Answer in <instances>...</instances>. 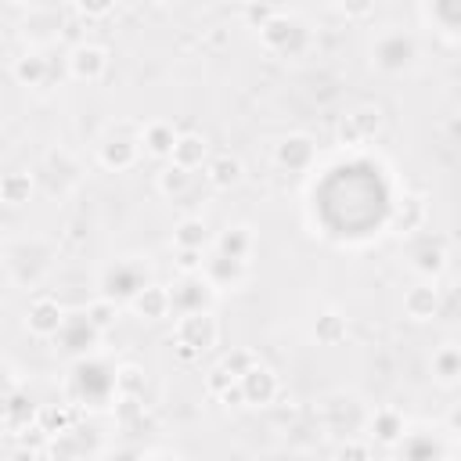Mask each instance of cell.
<instances>
[{
	"instance_id": "obj_1",
	"label": "cell",
	"mask_w": 461,
	"mask_h": 461,
	"mask_svg": "<svg viewBox=\"0 0 461 461\" xmlns=\"http://www.w3.org/2000/svg\"><path fill=\"white\" fill-rule=\"evenodd\" d=\"M421 61V43L411 29L400 25H382L378 32H371L367 43V65L382 76H407L414 72Z\"/></svg>"
},
{
	"instance_id": "obj_2",
	"label": "cell",
	"mask_w": 461,
	"mask_h": 461,
	"mask_svg": "<svg viewBox=\"0 0 461 461\" xmlns=\"http://www.w3.org/2000/svg\"><path fill=\"white\" fill-rule=\"evenodd\" d=\"M54 259H58V245H50L47 238L32 234V238H22V241L7 245L4 274H7V281L14 288H36L54 270Z\"/></svg>"
},
{
	"instance_id": "obj_3",
	"label": "cell",
	"mask_w": 461,
	"mask_h": 461,
	"mask_svg": "<svg viewBox=\"0 0 461 461\" xmlns=\"http://www.w3.org/2000/svg\"><path fill=\"white\" fill-rule=\"evenodd\" d=\"M367 414H371V407L357 393H346V389H331L317 400V421L335 439L360 436L367 429Z\"/></svg>"
},
{
	"instance_id": "obj_4",
	"label": "cell",
	"mask_w": 461,
	"mask_h": 461,
	"mask_svg": "<svg viewBox=\"0 0 461 461\" xmlns=\"http://www.w3.org/2000/svg\"><path fill=\"white\" fill-rule=\"evenodd\" d=\"M259 47L270 58H303L313 47V32L303 22V14L277 7V14L259 29Z\"/></svg>"
},
{
	"instance_id": "obj_5",
	"label": "cell",
	"mask_w": 461,
	"mask_h": 461,
	"mask_svg": "<svg viewBox=\"0 0 461 461\" xmlns=\"http://www.w3.org/2000/svg\"><path fill=\"white\" fill-rule=\"evenodd\" d=\"M220 342V321L212 310H198V313H180L173 321V335L169 346L184 364L202 360V353H209Z\"/></svg>"
},
{
	"instance_id": "obj_6",
	"label": "cell",
	"mask_w": 461,
	"mask_h": 461,
	"mask_svg": "<svg viewBox=\"0 0 461 461\" xmlns=\"http://www.w3.org/2000/svg\"><path fill=\"white\" fill-rule=\"evenodd\" d=\"M137 162H140V122L133 119L112 122L97 140V166L108 173H126Z\"/></svg>"
},
{
	"instance_id": "obj_7",
	"label": "cell",
	"mask_w": 461,
	"mask_h": 461,
	"mask_svg": "<svg viewBox=\"0 0 461 461\" xmlns=\"http://www.w3.org/2000/svg\"><path fill=\"white\" fill-rule=\"evenodd\" d=\"M151 277H148V267H144V259H133V256H126V259H115V263H108L104 270H101V277H97V295H104V299H112V303H130L144 285H148Z\"/></svg>"
},
{
	"instance_id": "obj_8",
	"label": "cell",
	"mask_w": 461,
	"mask_h": 461,
	"mask_svg": "<svg viewBox=\"0 0 461 461\" xmlns=\"http://www.w3.org/2000/svg\"><path fill=\"white\" fill-rule=\"evenodd\" d=\"M61 65H65V76H68L72 83L94 86V83H101V79L108 76L112 58H108V47H101V43H94V40H79V43H72V47L65 50Z\"/></svg>"
},
{
	"instance_id": "obj_9",
	"label": "cell",
	"mask_w": 461,
	"mask_h": 461,
	"mask_svg": "<svg viewBox=\"0 0 461 461\" xmlns=\"http://www.w3.org/2000/svg\"><path fill=\"white\" fill-rule=\"evenodd\" d=\"M385 130V112H382V104H375V101H360V104H353L346 115H342V122H339V144H346V148H364V144H371L378 133Z\"/></svg>"
},
{
	"instance_id": "obj_10",
	"label": "cell",
	"mask_w": 461,
	"mask_h": 461,
	"mask_svg": "<svg viewBox=\"0 0 461 461\" xmlns=\"http://www.w3.org/2000/svg\"><path fill=\"white\" fill-rule=\"evenodd\" d=\"M450 263V245L439 234H414L407 241V267L421 277V281H439V274Z\"/></svg>"
},
{
	"instance_id": "obj_11",
	"label": "cell",
	"mask_w": 461,
	"mask_h": 461,
	"mask_svg": "<svg viewBox=\"0 0 461 461\" xmlns=\"http://www.w3.org/2000/svg\"><path fill=\"white\" fill-rule=\"evenodd\" d=\"M317 162V140L303 130H292L285 137H277L274 144V166L288 169V173H306Z\"/></svg>"
},
{
	"instance_id": "obj_12",
	"label": "cell",
	"mask_w": 461,
	"mask_h": 461,
	"mask_svg": "<svg viewBox=\"0 0 461 461\" xmlns=\"http://www.w3.org/2000/svg\"><path fill=\"white\" fill-rule=\"evenodd\" d=\"M238 389H241V400L245 407H270L277 396H281V378L270 364L256 360L241 378H238Z\"/></svg>"
},
{
	"instance_id": "obj_13",
	"label": "cell",
	"mask_w": 461,
	"mask_h": 461,
	"mask_svg": "<svg viewBox=\"0 0 461 461\" xmlns=\"http://www.w3.org/2000/svg\"><path fill=\"white\" fill-rule=\"evenodd\" d=\"M205 277V285L220 295V292H238L249 274H252V263H241V259H227V256H216V252H205V263L198 270Z\"/></svg>"
},
{
	"instance_id": "obj_14",
	"label": "cell",
	"mask_w": 461,
	"mask_h": 461,
	"mask_svg": "<svg viewBox=\"0 0 461 461\" xmlns=\"http://www.w3.org/2000/svg\"><path fill=\"white\" fill-rule=\"evenodd\" d=\"M414 14H418L432 32H439L447 47H454V43L461 40V0H432V4L425 0V4L414 7Z\"/></svg>"
},
{
	"instance_id": "obj_15",
	"label": "cell",
	"mask_w": 461,
	"mask_h": 461,
	"mask_svg": "<svg viewBox=\"0 0 461 461\" xmlns=\"http://www.w3.org/2000/svg\"><path fill=\"white\" fill-rule=\"evenodd\" d=\"M65 324V306L54 299V295H32L29 306H25V331L32 339H54Z\"/></svg>"
},
{
	"instance_id": "obj_16",
	"label": "cell",
	"mask_w": 461,
	"mask_h": 461,
	"mask_svg": "<svg viewBox=\"0 0 461 461\" xmlns=\"http://www.w3.org/2000/svg\"><path fill=\"white\" fill-rule=\"evenodd\" d=\"M54 58L47 50H36V47H25L14 61H11V79L18 86H29V90H43L54 76Z\"/></svg>"
},
{
	"instance_id": "obj_17",
	"label": "cell",
	"mask_w": 461,
	"mask_h": 461,
	"mask_svg": "<svg viewBox=\"0 0 461 461\" xmlns=\"http://www.w3.org/2000/svg\"><path fill=\"white\" fill-rule=\"evenodd\" d=\"M43 176H47L50 191L72 194L79 187V180H83V166H79V158L68 148H50L43 155Z\"/></svg>"
},
{
	"instance_id": "obj_18",
	"label": "cell",
	"mask_w": 461,
	"mask_h": 461,
	"mask_svg": "<svg viewBox=\"0 0 461 461\" xmlns=\"http://www.w3.org/2000/svg\"><path fill=\"white\" fill-rule=\"evenodd\" d=\"M22 36H25L29 47L47 50V47L61 36V11H58V7H25Z\"/></svg>"
},
{
	"instance_id": "obj_19",
	"label": "cell",
	"mask_w": 461,
	"mask_h": 461,
	"mask_svg": "<svg viewBox=\"0 0 461 461\" xmlns=\"http://www.w3.org/2000/svg\"><path fill=\"white\" fill-rule=\"evenodd\" d=\"M169 288V306H173V313L180 317V313H198V310H209V303H212V288L205 285V277L202 274H187V277H176V285H166Z\"/></svg>"
},
{
	"instance_id": "obj_20",
	"label": "cell",
	"mask_w": 461,
	"mask_h": 461,
	"mask_svg": "<svg viewBox=\"0 0 461 461\" xmlns=\"http://www.w3.org/2000/svg\"><path fill=\"white\" fill-rule=\"evenodd\" d=\"M202 180L212 191H230L245 180V162L234 151H209V158L202 166Z\"/></svg>"
},
{
	"instance_id": "obj_21",
	"label": "cell",
	"mask_w": 461,
	"mask_h": 461,
	"mask_svg": "<svg viewBox=\"0 0 461 461\" xmlns=\"http://www.w3.org/2000/svg\"><path fill=\"white\" fill-rule=\"evenodd\" d=\"M209 151H212V148H209V137H205V133H198V130H180L166 162L176 166V169H184V173H194V169L205 166Z\"/></svg>"
},
{
	"instance_id": "obj_22",
	"label": "cell",
	"mask_w": 461,
	"mask_h": 461,
	"mask_svg": "<svg viewBox=\"0 0 461 461\" xmlns=\"http://www.w3.org/2000/svg\"><path fill=\"white\" fill-rule=\"evenodd\" d=\"M400 306H403V317L414 321V324L436 321V317H439V306H443L436 281H418V285H411V288L403 292V303H400Z\"/></svg>"
},
{
	"instance_id": "obj_23",
	"label": "cell",
	"mask_w": 461,
	"mask_h": 461,
	"mask_svg": "<svg viewBox=\"0 0 461 461\" xmlns=\"http://www.w3.org/2000/svg\"><path fill=\"white\" fill-rule=\"evenodd\" d=\"M212 252H216V256H227V259L252 263V252H256V230H252L249 223H227L220 234H212Z\"/></svg>"
},
{
	"instance_id": "obj_24",
	"label": "cell",
	"mask_w": 461,
	"mask_h": 461,
	"mask_svg": "<svg viewBox=\"0 0 461 461\" xmlns=\"http://www.w3.org/2000/svg\"><path fill=\"white\" fill-rule=\"evenodd\" d=\"M364 432L382 447H396L403 439V432H407V418H403L400 407H375L367 414V429Z\"/></svg>"
},
{
	"instance_id": "obj_25",
	"label": "cell",
	"mask_w": 461,
	"mask_h": 461,
	"mask_svg": "<svg viewBox=\"0 0 461 461\" xmlns=\"http://www.w3.org/2000/svg\"><path fill=\"white\" fill-rule=\"evenodd\" d=\"M126 310H130L133 317H140V321H162V317L173 313V306H169V288L158 285V281H148V285L126 303Z\"/></svg>"
},
{
	"instance_id": "obj_26",
	"label": "cell",
	"mask_w": 461,
	"mask_h": 461,
	"mask_svg": "<svg viewBox=\"0 0 461 461\" xmlns=\"http://www.w3.org/2000/svg\"><path fill=\"white\" fill-rule=\"evenodd\" d=\"M425 220H429V202H425L421 194H403V198L396 202V209H393L389 227H393L396 234H403V238H414V234L425 230Z\"/></svg>"
},
{
	"instance_id": "obj_27",
	"label": "cell",
	"mask_w": 461,
	"mask_h": 461,
	"mask_svg": "<svg viewBox=\"0 0 461 461\" xmlns=\"http://www.w3.org/2000/svg\"><path fill=\"white\" fill-rule=\"evenodd\" d=\"M101 339V331L83 317V313H65V324L61 331L54 335V342L65 349V353H90V346Z\"/></svg>"
},
{
	"instance_id": "obj_28",
	"label": "cell",
	"mask_w": 461,
	"mask_h": 461,
	"mask_svg": "<svg viewBox=\"0 0 461 461\" xmlns=\"http://www.w3.org/2000/svg\"><path fill=\"white\" fill-rule=\"evenodd\" d=\"M173 249L176 252H209L212 249V230L202 216H184L173 227Z\"/></svg>"
},
{
	"instance_id": "obj_29",
	"label": "cell",
	"mask_w": 461,
	"mask_h": 461,
	"mask_svg": "<svg viewBox=\"0 0 461 461\" xmlns=\"http://www.w3.org/2000/svg\"><path fill=\"white\" fill-rule=\"evenodd\" d=\"M393 461H443V447L429 432H403V439L393 447Z\"/></svg>"
},
{
	"instance_id": "obj_30",
	"label": "cell",
	"mask_w": 461,
	"mask_h": 461,
	"mask_svg": "<svg viewBox=\"0 0 461 461\" xmlns=\"http://www.w3.org/2000/svg\"><path fill=\"white\" fill-rule=\"evenodd\" d=\"M176 133H180V130H176L169 119L140 122V151H144V155H151V158H169Z\"/></svg>"
},
{
	"instance_id": "obj_31",
	"label": "cell",
	"mask_w": 461,
	"mask_h": 461,
	"mask_svg": "<svg viewBox=\"0 0 461 461\" xmlns=\"http://www.w3.org/2000/svg\"><path fill=\"white\" fill-rule=\"evenodd\" d=\"M429 367H432V378H436L443 389H454L457 378H461V349H457V342H450V339L439 342V346L432 349Z\"/></svg>"
},
{
	"instance_id": "obj_32",
	"label": "cell",
	"mask_w": 461,
	"mask_h": 461,
	"mask_svg": "<svg viewBox=\"0 0 461 461\" xmlns=\"http://www.w3.org/2000/svg\"><path fill=\"white\" fill-rule=\"evenodd\" d=\"M155 191L162 194V198H169V202H180V198H187L191 191H194V173H184V169H176V166H162L158 173H155Z\"/></svg>"
},
{
	"instance_id": "obj_33",
	"label": "cell",
	"mask_w": 461,
	"mask_h": 461,
	"mask_svg": "<svg viewBox=\"0 0 461 461\" xmlns=\"http://www.w3.org/2000/svg\"><path fill=\"white\" fill-rule=\"evenodd\" d=\"M346 331H349V324L339 310H321L313 317V328H310L317 346H339V342H346Z\"/></svg>"
},
{
	"instance_id": "obj_34",
	"label": "cell",
	"mask_w": 461,
	"mask_h": 461,
	"mask_svg": "<svg viewBox=\"0 0 461 461\" xmlns=\"http://www.w3.org/2000/svg\"><path fill=\"white\" fill-rule=\"evenodd\" d=\"M112 389H115V400L119 403L140 400V393H144V367H137V364H115Z\"/></svg>"
},
{
	"instance_id": "obj_35",
	"label": "cell",
	"mask_w": 461,
	"mask_h": 461,
	"mask_svg": "<svg viewBox=\"0 0 461 461\" xmlns=\"http://www.w3.org/2000/svg\"><path fill=\"white\" fill-rule=\"evenodd\" d=\"M32 173H25V169H11V173H4L0 176V202L4 205H11V209H18V205H25L29 198H32Z\"/></svg>"
},
{
	"instance_id": "obj_36",
	"label": "cell",
	"mask_w": 461,
	"mask_h": 461,
	"mask_svg": "<svg viewBox=\"0 0 461 461\" xmlns=\"http://www.w3.org/2000/svg\"><path fill=\"white\" fill-rule=\"evenodd\" d=\"M32 425L50 439V436H58V432H65V429H72V411L65 407V403H40L36 407V418H32Z\"/></svg>"
},
{
	"instance_id": "obj_37",
	"label": "cell",
	"mask_w": 461,
	"mask_h": 461,
	"mask_svg": "<svg viewBox=\"0 0 461 461\" xmlns=\"http://www.w3.org/2000/svg\"><path fill=\"white\" fill-rule=\"evenodd\" d=\"M83 317L104 335V331H112L115 321H119V303H112V299H104V295H94V299L83 306Z\"/></svg>"
},
{
	"instance_id": "obj_38",
	"label": "cell",
	"mask_w": 461,
	"mask_h": 461,
	"mask_svg": "<svg viewBox=\"0 0 461 461\" xmlns=\"http://www.w3.org/2000/svg\"><path fill=\"white\" fill-rule=\"evenodd\" d=\"M47 450H50L58 461H79V457H83V443H79L76 429H65V432H58V436H50V439H47Z\"/></svg>"
},
{
	"instance_id": "obj_39",
	"label": "cell",
	"mask_w": 461,
	"mask_h": 461,
	"mask_svg": "<svg viewBox=\"0 0 461 461\" xmlns=\"http://www.w3.org/2000/svg\"><path fill=\"white\" fill-rule=\"evenodd\" d=\"M274 14H277V4H241V7H238L241 25H245V29H256V32H259Z\"/></svg>"
},
{
	"instance_id": "obj_40",
	"label": "cell",
	"mask_w": 461,
	"mask_h": 461,
	"mask_svg": "<svg viewBox=\"0 0 461 461\" xmlns=\"http://www.w3.org/2000/svg\"><path fill=\"white\" fill-rule=\"evenodd\" d=\"M86 241H90V227H86V220H83V216L68 220V223L61 227V234H58V245H61V249H68V252L83 249Z\"/></svg>"
},
{
	"instance_id": "obj_41",
	"label": "cell",
	"mask_w": 461,
	"mask_h": 461,
	"mask_svg": "<svg viewBox=\"0 0 461 461\" xmlns=\"http://www.w3.org/2000/svg\"><path fill=\"white\" fill-rule=\"evenodd\" d=\"M256 360H259V357H256L252 349H230L227 357H220V360H216V367H220V371H227V375L238 382V378H241Z\"/></svg>"
},
{
	"instance_id": "obj_42",
	"label": "cell",
	"mask_w": 461,
	"mask_h": 461,
	"mask_svg": "<svg viewBox=\"0 0 461 461\" xmlns=\"http://www.w3.org/2000/svg\"><path fill=\"white\" fill-rule=\"evenodd\" d=\"M68 11H72V14H79L83 22H101V18L115 14L119 7H115V0H76Z\"/></svg>"
},
{
	"instance_id": "obj_43",
	"label": "cell",
	"mask_w": 461,
	"mask_h": 461,
	"mask_svg": "<svg viewBox=\"0 0 461 461\" xmlns=\"http://www.w3.org/2000/svg\"><path fill=\"white\" fill-rule=\"evenodd\" d=\"M331 461H371V447L367 439L353 436V439H339L331 450Z\"/></svg>"
},
{
	"instance_id": "obj_44",
	"label": "cell",
	"mask_w": 461,
	"mask_h": 461,
	"mask_svg": "<svg viewBox=\"0 0 461 461\" xmlns=\"http://www.w3.org/2000/svg\"><path fill=\"white\" fill-rule=\"evenodd\" d=\"M18 389H22V385H18V375H14V367L0 360V421H4V411H7V400H11V396H14Z\"/></svg>"
},
{
	"instance_id": "obj_45",
	"label": "cell",
	"mask_w": 461,
	"mask_h": 461,
	"mask_svg": "<svg viewBox=\"0 0 461 461\" xmlns=\"http://www.w3.org/2000/svg\"><path fill=\"white\" fill-rule=\"evenodd\" d=\"M176 274L180 277H187V274H198L202 270V263H205V252H176Z\"/></svg>"
},
{
	"instance_id": "obj_46",
	"label": "cell",
	"mask_w": 461,
	"mask_h": 461,
	"mask_svg": "<svg viewBox=\"0 0 461 461\" xmlns=\"http://www.w3.org/2000/svg\"><path fill=\"white\" fill-rule=\"evenodd\" d=\"M331 11L342 18H367V14H375V4H335Z\"/></svg>"
},
{
	"instance_id": "obj_47",
	"label": "cell",
	"mask_w": 461,
	"mask_h": 461,
	"mask_svg": "<svg viewBox=\"0 0 461 461\" xmlns=\"http://www.w3.org/2000/svg\"><path fill=\"white\" fill-rule=\"evenodd\" d=\"M227 40H230V29H227V25H212V29L205 32V43H209L212 50H220V47H227Z\"/></svg>"
},
{
	"instance_id": "obj_48",
	"label": "cell",
	"mask_w": 461,
	"mask_h": 461,
	"mask_svg": "<svg viewBox=\"0 0 461 461\" xmlns=\"http://www.w3.org/2000/svg\"><path fill=\"white\" fill-rule=\"evenodd\" d=\"M112 461H144V457H137V454H119V457H112Z\"/></svg>"
},
{
	"instance_id": "obj_49",
	"label": "cell",
	"mask_w": 461,
	"mask_h": 461,
	"mask_svg": "<svg viewBox=\"0 0 461 461\" xmlns=\"http://www.w3.org/2000/svg\"><path fill=\"white\" fill-rule=\"evenodd\" d=\"M151 461H176V457H151Z\"/></svg>"
}]
</instances>
